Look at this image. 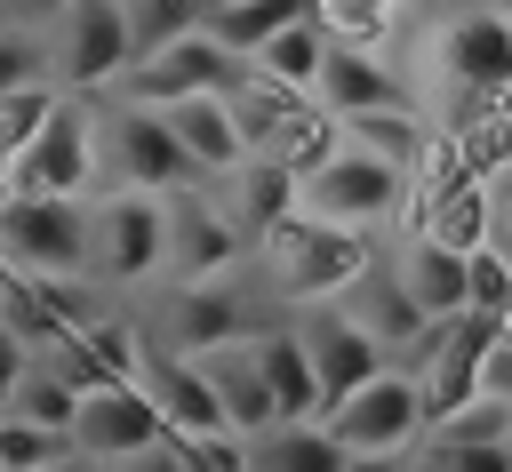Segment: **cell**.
I'll return each instance as SVG.
<instances>
[{"label":"cell","mask_w":512,"mask_h":472,"mask_svg":"<svg viewBox=\"0 0 512 472\" xmlns=\"http://www.w3.org/2000/svg\"><path fill=\"white\" fill-rule=\"evenodd\" d=\"M256 264L288 304H336L376 264V240L344 232V224H320V216H288V224H272L256 240Z\"/></svg>","instance_id":"obj_1"},{"label":"cell","mask_w":512,"mask_h":472,"mask_svg":"<svg viewBox=\"0 0 512 472\" xmlns=\"http://www.w3.org/2000/svg\"><path fill=\"white\" fill-rule=\"evenodd\" d=\"M408 208V176L360 144H336L312 176H296V216H320V224H344V232H376Z\"/></svg>","instance_id":"obj_2"},{"label":"cell","mask_w":512,"mask_h":472,"mask_svg":"<svg viewBox=\"0 0 512 472\" xmlns=\"http://www.w3.org/2000/svg\"><path fill=\"white\" fill-rule=\"evenodd\" d=\"M96 176H104L96 112H88L80 96H56L48 120H40V136L8 160V192H24V200H88Z\"/></svg>","instance_id":"obj_3"},{"label":"cell","mask_w":512,"mask_h":472,"mask_svg":"<svg viewBox=\"0 0 512 472\" xmlns=\"http://www.w3.org/2000/svg\"><path fill=\"white\" fill-rule=\"evenodd\" d=\"M80 216H88V256H80V272H88L96 288H144V280H160V192H120V184H104L96 200H80Z\"/></svg>","instance_id":"obj_4"},{"label":"cell","mask_w":512,"mask_h":472,"mask_svg":"<svg viewBox=\"0 0 512 472\" xmlns=\"http://www.w3.org/2000/svg\"><path fill=\"white\" fill-rule=\"evenodd\" d=\"M240 256H248V240H240V224L224 216L216 192H200V184L160 192V272H168L176 288H192V280H232Z\"/></svg>","instance_id":"obj_5"},{"label":"cell","mask_w":512,"mask_h":472,"mask_svg":"<svg viewBox=\"0 0 512 472\" xmlns=\"http://www.w3.org/2000/svg\"><path fill=\"white\" fill-rule=\"evenodd\" d=\"M320 432L344 448V456H400L424 440V400H416V376L408 368H376L368 384H352L336 408H320Z\"/></svg>","instance_id":"obj_6"},{"label":"cell","mask_w":512,"mask_h":472,"mask_svg":"<svg viewBox=\"0 0 512 472\" xmlns=\"http://www.w3.org/2000/svg\"><path fill=\"white\" fill-rule=\"evenodd\" d=\"M128 64H136V40H128V24H120L112 0H56V32H48V80H56V96L120 88Z\"/></svg>","instance_id":"obj_7"},{"label":"cell","mask_w":512,"mask_h":472,"mask_svg":"<svg viewBox=\"0 0 512 472\" xmlns=\"http://www.w3.org/2000/svg\"><path fill=\"white\" fill-rule=\"evenodd\" d=\"M240 72H248V56L216 48V40L192 24V32L144 48V56L120 72V104H152V112H160V104H176V96H224Z\"/></svg>","instance_id":"obj_8"},{"label":"cell","mask_w":512,"mask_h":472,"mask_svg":"<svg viewBox=\"0 0 512 472\" xmlns=\"http://www.w3.org/2000/svg\"><path fill=\"white\" fill-rule=\"evenodd\" d=\"M80 256H88L80 200H24V192L0 200V264L16 280H64L80 272Z\"/></svg>","instance_id":"obj_9"},{"label":"cell","mask_w":512,"mask_h":472,"mask_svg":"<svg viewBox=\"0 0 512 472\" xmlns=\"http://www.w3.org/2000/svg\"><path fill=\"white\" fill-rule=\"evenodd\" d=\"M432 64L448 72L456 104H512V32L488 0L456 8L440 32H432Z\"/></svg>","instance_id":"obj_10"},{"label":"cell","mask_w":512,"mask_h":472,"mask_svg":"<svg viewBox=\"0 0 512 472\" xmlns=\"http://www.w3.org/2000/svg\"><path fill=\"white\" fill-rule=\"evenodd\" d=\"M288 336H296V352H304V368H312V384H320V408H336L352 384H368L376 368H392V360L376 352V336H368L344 304H296Z\"/></svg>","instance_id":"obj_11"},{"label":"cell","mask_w":512,"mask_h":472,"mask_svg":"<svg viewBox=\"0 0 512 472\" xmlns=\"http://www.w3.org/2000/svg\"><path fill=\"white\" fill-rule=\"evenodd\" d=\"M160 440H168V424L144 400V384H96L72 408V456L96 464V472H112V464H128V456H144Z\"/></svg>","instance_id":"obj_12"},{"label":"cell","mask_w":512,"mask_h":472,"mask_svg":"<svg viewBox=\"0 0 512 472\" xmlns=\"http://www.w3.org/2000/svg\"><path fill=\"white\" fill-rule=\"evenodd\" d=\"M96 152H104V176L120 192H176V184H192L168 120L152 104H120L112 120H96Z\"/></svg>","instance_id":"obj_13"},{"label":"cell","mask_w":512,"mask_h":472,"mask_svg":"<svg viewBox=\"0 0 512 472\" xmlns=\"http://www.w3.org/2000/svg\"><path fill=\"white\" fill-rule=\"evenodd\" d=\"M248 336H256V304L240 280H192V288H168V304H160V352L208 360Z\"/></svg>","instance_id":"obj_14"},{"label":"cell","mask_w":512,"mask_h":472,"mask_svg":"<svg viewBox=\"0 0 512 472\" xmlns=\"http://www.w3.org/2000/svg\"><path fill=\"white\" fill-rule=\"evenodd\" d=\"M488 336H496V320H480V312H448V320L424 328L416 368H408V376H416V400H424V432L472 400V368H480Z\"/></svg>","instance_id":"obj_15"},{"label":"cell","mask_w":512,"mask_h":472,"mask_svg":"<svg viewBox=\"0 0 512 472\" xmlns=\"http://www.w3.org/2000/svg\"><path fill=\"white\" fill-rule=\"evenodd\" d=\"M312 104L328 120H360V112H400L416 104V88L376 56V48H352V40H328L320 72H312Z\"/></svg>","instance_id":"obj_16"},{"label":"cell","mask_w":512,"mask_h":472,"mask_svg":"<svg viewBox=\"0 0 512 472\" xmlns=\"http://www.w3.org/2000/svg\"><path fill=\"white\" fill-rule=\"evenodd\" d=\"M136 384H144V400L160 408V424H168V440H216L224 432V408H216V392H208V376H200V360H184V352H144V368H136Z\"/></svg>","instance_id":"obj_17"},{"label":"cell","mask_w":512,"mask_h":472,"mask_svg":"<svg viewBox=\"0 0 512 472\" xmlns=\"http://www.w3.org/2000/svg\"><path fill=\"white\" fill-rule=\"evenodd\" d=\"M160 120H168L192 184H200V176H232V168L248 160V136H240V120H232L224 96H176V104H160Z\"/></svg>","instance_id":"obj_18"},{"label":"cell","mask_w":512,"mask_h":472,"mask_svg":"<svg viewBox=\"0 0 512 472\" xmlns=\"http://www.w3.org/2000/svg\"><path fill=\"white\" fill-rule=\"evenodd\" d=\"M336 304H344V312L376 336V352H384V360H392V352H416V344H424V328H432V320L408 304V288L392 280V264H384V256H376V264H368V272H360Z\"/></svg>","instance_id":"obj_19"},{"label":"cell","mask_w":512,"mask_h":472,"mask_svg":"<svg viewBox=\"0 0 512 472\" xmlns=\"http://www.w3.org/2000/svg\"><path fill=\"white\" fill-rule=\"evenodd\" d=\"M216 200H224V216L240 224V240L256 248V240H264L272 224H288V216H296V176H288L280 160L248 152V160H240V168L224 176V192H216Z\"/></svg>","instance_id":"obj_20"},{"label":"cell","mask_w":512,"mask_h":472,"mask_svg":"<svg viewBox=\"0 0 512 472\" xmlns=\"http://www.w3.org/2000/svg\"><path fill=\"white\" fill-rule=\"evenodd\" d=\"M200 376H208V392H216V408H224V432H232V440H264V432L280 424L248 344H224V352H208V360H200Z\"/></svg>","instance_id":"obj_21"},{"label":"cell","mask_w":512,"mask_h":472,"mask_svg":"<svg viewBox=\"0 0 512 472\" xmlns=\"http://www.w3.org/2000/svg\"><path fill=\"white\" fill-rule=\"evenodd\" d=\"M384 264H392V280L408 288V304H416L424 320L464 312V256H456V248H440V240L408 232V248H400V256H384Z\"/></svg>","instance_id":"obj_22"},{"label":"cell","mask_w":512,"mask_h":472,"mask_svg":"<svg viewBox=\"0 0 512 472\" xmlns=\"http://www.w3.org/2000/svg\"><path fill=\"white\" fill-rule=\"evenodd\" d=\"M248 352H256V376H264V392H272V416H280V424H320V384H312L296 336H288V328H256Z\"/></svg>","instance_id":"obj_23"},{"label":"cell","mask_w":512,"mask_h":472,"mask_svg":"<svg viewBox=\"0 0 512 472\" xmlns=\"http://www.w3.org/2000/svg\"><path fill=\"white\" fill-rule=\"evenodd\" d=\"M296 16H312V0H232V8H208L200 16V32L216 40V48H232V56H256L272 32H288Z\"/></svg>","instance_id":"obj_24"},{"label":"cell","mask_w":512,"mask_h":472,"mask_svg":"<svg viewBox=\"0 0 512 472\" xmlns=\"http://www.w3.org/2000/svg\"><path fill=\"white\" fill-rule=\"evenodd\" d=\"M248 472H344V448L320 424H272L264 440H248Z\"/></svg>","instance_id":"obj_25"},{"label":"cell","mask_w":512,"mask_h":472,"mask_svg":"<svg viewBox=\"0 0 512 472\" xmlns=\"http://www.w3.org/2000/svg\"><path fill=\"white\" fill-rule=\"evenodd\" d=\"M320 56H328V32H320V16H296L288 32H272L248 64L264 72V80H280V88H296V96H312V72H320Z\"/></svg>","instance_id":"obj_26"},{"label":"cell","mask_w":512,"mask_h":472,"mask_svg":"<svg viewBox=\"0 0 512 472\" xmlns=\"http://www.w3.org/2000/svg\"><path fill=\"white\" fill-rule=\"evenodd\" d=\"M72 408H80V392H72L56 368H40V360H32V368L16 376V392H8V416L40 424V432H64V440H72Z\"/></svg>","instance_id":"obj_27"},{"label":"cell","mask_w":512,"mask_h":472,"mask_svg":"<svg viewBox=\"0 0 512 472\" xmlns=\"http://www.w3.org/2000/svg\"><path fill=\"white\" fill-rule=\"evenodd\" d=\"M464 312L512 320V264H504L496 248H472V256H464Z\"/></svg>","instance_id":"obj_28"},{"label":"cell","mask_w":512,"mask_h":472,"mask_svg":"<svg viewBox=\"0 0 512 472\" xmlns=\"http://www.w3.org/2000/svg\"><path fill=\"white\" fill-rule=\"evenodd\" d=\"M112 8H120V24H128V40H136V56L200 24V8H192V0H112Z\"/></svg>","instance_id":"obj_29"},{"label":"cell","mask_w":512,"mask_h":472,"mask_svg":"<svg viewBox=\"0 0 512 472\" xmlns=\"http://www.w3.org/2000/svg\"><path fill=\"white\" fill-rule=\"evenodd\" d=\"M72 440L64 432H40L24 416H0V472H40V464H64Z\"/></svg>","instance_id":"obj_30"},{"label":"cell","mask_w":512,"mask_h":472,"mask_svg":"<svg viewBox=\"0 0 512 472\" xmlns=\"http://www.w3.org/2000/svg\"><path fill=\"white\" fill-rule=\"evenodd\" d=\"M48 104H56V88H48V80H40V88H8V96H0V176H8V160L40 136Z\"/></svg>","instance_id":"obj_31"},{"label":"cell","mask_w":512,"mask_h":472,"mask_svg":"<svg viewBox=\"0 0 512 472\" xmlns=\"http://www.w3.org/2000/svg\"><path fill=\"white\" fill-rule=\"evenodd\" d=\"M48 80V40L40 32H24V24H0V96L8 88H40ZM56 88V80H48Z\"/></svg>","instance_id":"obj_32"},{"label":"cell","mask_w":512,"mask_h":472,"mask_svg":"<svg viewBox=\"0 0 512 472\" xmlns=\"http://www.w3.org/2000/svg\"><path fill=\"white\" fill-rule=\"evenodd\" d=\"M480 200H488V248L512 264V160L496 176H480Z\"/></svg>","instance_id":"obj_33"},{"label":"cell","mask_w":512,"mask_h":472,"mask_svg":"<svg viewBox=\"0 0 512 472\" xmlns=\"http://www.w3.org/2000/svg\"><path fill=\"white\" fill-rule=\"evenodd\" d=\"M472 400H504L512 408V336H488V352L472 368Z\"/></svg>","instance_id":"obj_34"},{"label":"cell","mask_w":512,"mask_h":472,"mask_svg":"<svg viewBox=\"0 0 512 472\" xmlns=\"http://www.w3.org/2000/svg\"><path fill=\"white\" fill-rule=\"evenodd\" d=\"M112 472H192V456H184V440H160V448H144V456H128V464H112Z\"/></svg>","instance_id":"obj_35"},{"label":"cell","mask_w":512,"mask_h":472,"mask_svg":"<svg viewBox=\"0 0 512 472\" xmlns=\"http://www.w3.org/2000/svg\"><path fill=\"white\" fill-rule=\"evenodd\" d=\"M24 368H32V352L0 328V416H8V392H16V376H24Z\"/></svg>","instance_id":"obj_36"},{"label":"cell","mask_w":512,"mask_h":472,"mask_svg":"<svg viewBox=\"0 0 512 472\" xmlns=\"http://www.w3.org/2000/svg\"><path fill=\"white\" fill-rule=\"evenodd\" d=\"M344 472H408V456H344Z\"/></svg>","instance_id":"obj_37"},{"label":"cell","mask_w":512,"mask_h":472,"mask_svg":"<svg viewBox=\"0 0 512 472\" xmlns=\"http://www.w3.org/2000/svg\"><path fill=\"white\" fill-rule=\"evenodd\" d=\"M40 472H96V464H80V456H64V464H40Z\"/></svg>","instance_id":"obj_38"},{"label":"cell","mask_w":512,"mask_h":472,"mask_svg":"<svg viewBox=\"0 0 512 472\" xmlns=\"http://www.w3.org/2000/svg\"><path fill=\"white\" fill-rule=\"evenodd\" d=\"M488 8H496V16H504V32H512V0H488Z\"/></svg>","instance_id":"obj_39"},{"label":"cell","mask_w":512,"mask_h":472,"mask_svg":"<svg viewBox=\"0 0 512 472\" xmlns=\"http://www.w3.org/2000/svg\"><path fill=\"white\" fill-rule=\"evenodd\" d=\"M192 8H200V16H208V8H232V0H192Z\"/></svg>","instance_id":"obj_40"},{"label":"cell","mask_w":512,"mask_h":472,"mask_svg":"<svg viewBox=\"0 0 512 472\" xmlns=\"http://www.w3.org/2000/svg\"><path fill=\"white\" fill-rule=\"evenodd\" d=\"M0 288H8V264H0Z\"/></svg>","instance_id":"obj_41"}]
</instances>
